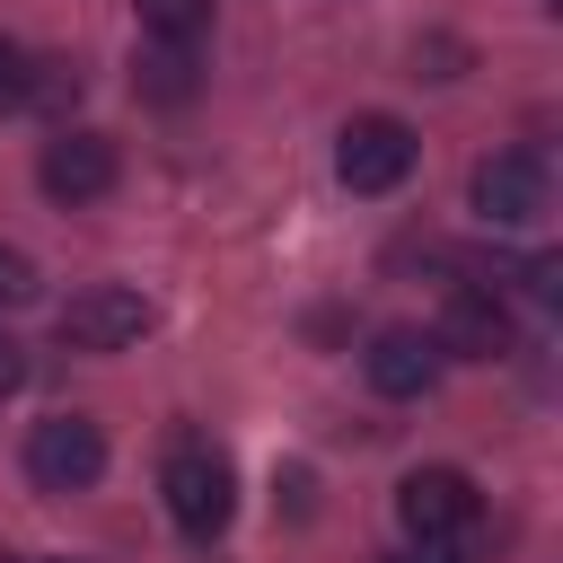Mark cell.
<instances>
[{
  "label": "cell",
  "mask_w": 563,
  "mask_h": 563,
  "mask_svg": "<svg viewBox=\"0 0 563 563\" xmlns=\"http://www.w3.org/2000/svg\"><path fill=\"white\" fill-rule=\"evenodd\" d=\"M158 493H167V519H176L194 545H211V537L238 519V475H229V457H220L211 440H176L167 466H158Z\"/></svg>",
  "instance_id": "1"
},
{
  "label": "cell",
  "mask_w": 563,
  "mask_h": 563,
  "mask_svg": "<svg viewBox=\"0 0 563 563\" xmlns=\"http://www.w3.org/2000/svg\"><path fill=\"white\" fill-rule=\"evenodd\" d=\"M106 475V431L79 422V413H53L26 431V484L35 493H88Z\"/></svg>",
  "instance_id": "2"
},
{
  "label": "cell",
  "mask_w": 563,
  "mask_h": 563,
  "mask_svg": "<svg viewBox=\"0 0 563 563\" xmlns=\"http://www.w3.org/2000/svg\"><path fill=\"white\" fill-rule=\"evenodd\" d=\"M334 176H343L352 194H396V185L413 176V132H405L396 114H352L343 141H334Z\"/></svg>",
  "instance_id": "3"
},
{
  "label": "cell",
  "mask_w": 563,
  "mask_h": 563,
  "mask_svg": "<svg viewBox=\"0 0 563 563\" xmlns=\"http://www.w3.org/2000/svg\"><path fill=\"white\" fill-rule=\"evenodd\" d=\"M150 334V299L132 282H88L70 308H62V343L70 352H123Z\"/></svg>",
  "instance_id": "4"
},
{
  "label": "cell",
  "mask_w": 563,
  "mask_h": 563,
  "mask_svg": "<svg viewBox=\"0 0 563 563\" xmlns=\"http://www.w3.org/2000/svg\"><path fill=\"white\" fill-rule=\"evenodd\" d=\"M396 519H405V537H475L484 501H475V484L457 466H413L396 484Z\"/></svg>",
  "instance_id": "5"
},
{
  "label": "cell",
  "mask_w": 563,
  "mask_h": 563,
  "mask_svg": "<svg viewBox=\"0 0 563 563\" xmlns=\"http://www.w3.org/2000/svg\"><path fill=\"white\" fill-rule=\"evenodd\" d=\"M475 211H484V229H528L537 211H545V158L537 150H493V158H475Z\"/></svg>",
  "instance_id": "6"
},
{
  "label": "cell",
  "mask_w": 563,
  "mask_h": 563,
  "mask_svg": "<svg viewBox=\"0 0 563 563\" xmlns=\"http://www.w3.org/2000/svg\"><path fill=\"white\" fill-rule=\"evenodd\" d=\"M44 194L53 202H97L106 185H114V141L106 132H79V123H62L53 141H44Z\"/></svg>",
  "instance_id": "7"
},
{
  "label": "cell",
  "mask_w": 563,
  "mask_h": 563,
  "mask_svg": "<svg viewBox=\"0 0 563 563\" xmlns=\"http://www.w3.org/2000/svg\"><path fill=\"white\" fill-rule=\"evenodd\" d=\"M510 343H519L510 308H501L484 282H457V290H449V308H440V352H466V361H501Z\"/></svg>",
  "instance_id": "8"
},
{
  "label": "cell",
  "mask_w": 563,
  "mask_h": 563,
  "mask_svg": "<svg viewBox=\"0 0 563 563\" xmlns=\"http://www.w3.org/2000/svg\"><path fill=\"white\" fill-rule=\"evenodd\" d=\"M361 369H369L378 396H422V387L440 378V334H422V325H378L369 352H361Z\"/></svg>",
  "instance_id": "9"
},
{
  "label": "cell",
  "mask_w": 563,
  "mask_h": 563,
  "mask_svg": "<svg viewBox=\"0 0 563 563\" xmlns=\"http://www.w3.org/2000/svg\"><path fill=\"white\" fill-rule=\"evenodd\" d=\"M132 88H141L150 106H185V97L202 88V62H194V44H158V35H150V53L132 62Z\"/></svg>",
  "instance_id": "10"
},
{
  "label": "cell",
  "mask_w": 563,
  "mask_h": 563,
  "mask_svg": "<svg viewBox=\"0 0 563 563\" xmlns=\"http://www.w3.org/2000/svg\"><path fill=\"white\" fill-rule=\"evenodd\" d=\"M132 18L158 35V44H194L211 26V0H132Z\"/></svg>",
  "instance_id": "11"
},
{
  "label": "cell",
  "mask_w": 563,
  "mask_h": 563,
  "mask_svg": "<svg viewBox=\"0 0 563 563\" xmlns=\"http://www.w3.org/2000/svg\"><path fill=\"white\" fill-rule=\"evenodd\" d=\"M26 106H44V114H70L79 106V62H26Z\"/></svg>",
  "instance_id": "12"
},
{
  "label": "cell",
  "mask_w": 563,
  "mask_h": 563,
  "mask_svg": "<svg viewBox=\"0 0 563 563\" xmlns=\"http://www.w3.org/2000/svg\"><path fill=\"white\" fill-rule=\"evenodd\" d=\"M387 563H475V537H413V545L387 554Z\"/></svg>",
  "instance_id": "13"
},
{
  "label": "cell",
  "mask_w": 563,
  "mask_h": 563,
  "mask_svg": "<svg viewBox=\"0 0 563 563\" xmlns=\"http://www.w3.org/2000/svg\"><path fill=\"white\" fill-rule=\"evenodd\" d=\"M26 299H35V264L18 246H0V308H26Z\"/></svg>",
  "instance_id": "14"
},
{
  "label": "cell",
  "mask_w": 563,
  "mask_h": 563,
  "mask_svg": "<svg viewBox=\"0 0 563 563\" xmlns=\"http://www.w3.org/2000/svg\"><path fill=\"white\" fill-rule=\"evenodd\" d=\"M18 106H26V53L0 35V114H18Z\"/></svg>",
  "instance_id": "15"
},
{
  "label": "cell",
  "mask_w": 563,
  "mask_h": 563,
  "mask_svg": "<svg viewBox=\"0 0 563 563\" xmlns=\"http://www.w3.org/2000/svg\"><path fill=\"white\" fill-rule=\"evenodd\" d=\"M18 378H26V352L0 334V396H18Z\"/></svg>",
  "instance_id": "16"
}]
</instances>
